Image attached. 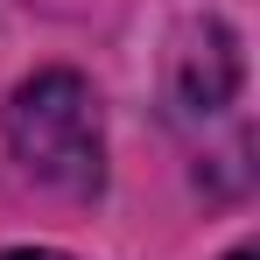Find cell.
Masks as SVG:
<instances>
[{"label":"cell","mask_w":260,"mask_h":260,"mask_svg":"<svg viewBox=\"0 0 260 260\" xmlns=\"http://www.w3.org/2000/svg\"><path fill=\"white\" fill-rule=\"evenodd\" d=\"M0 260H71V253H56V246H14V253H0Z\"/></svg>","instance_id":"obj_2"},{"label":"cell","mask_w":260,"mask_h":260,"mask_svg":"<svg viewBox=\"0 0 260 260\" xmlns=\"http://www.w3.org/2000/svg\"><path fill=\"white\" fill-rule=\"evenodd\" d=\"M7 148L36 183L63 197H91L106 183V127L91 85L78 71H36L7 99Z\"/></svg>","instance_id":"obj_1"}]
</instances>
